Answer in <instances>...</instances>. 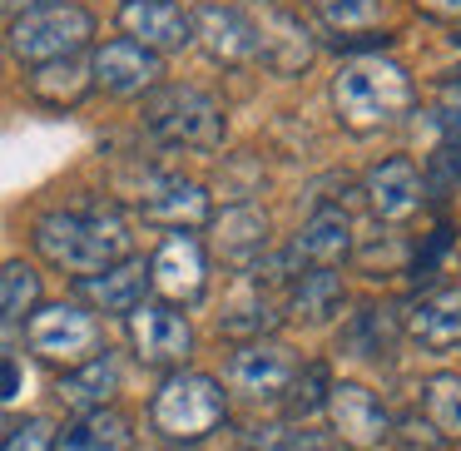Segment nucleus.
Segmentation results:
<instances>
[{
  "instance_id": "nucleus-1",
  "label": "nucleus",
  "mask_w": 461,
  "mask_h": 451,
  "mask_svg": "<svg viewBox=\"0 0 461 451\" xmlns=\"http://www.w3.org/2000/svg\"><path fill=\"white\" fill-rule=\"evenodd\" d=\"M417 90H411V75L397 60H352L338 70L332 80V110H338L342 130L352 134H372L382 124L402 120L411 110Z\"/></svg>"
},
{
  "instance_id": "nucleus-2",
  "label": "nucleus",
  "mask_w": 461,
  "mask_h": 451,
  "mask_svg": "<svg viewBox=\"0 0 461 451\" xmlns=\"http://www.w3.org/2000/svg\"><path fill=\"white\" fill-rule=\"evenodd\" d=\"M35 248L55 268L90 278V273L130 258V229L114 213H45L35 223Z\"/></svg>"
},
{
  "instance_id": "nucleus-3",
  "label": "nucleus",
  "mask_w": 461,
  "mask_h": 451,
  "mask_svg": "<svg viewBox=\"0 0 461 451\" xmlns=\"http://www.w3.org/2000/svg\"><path fill=\"white\" fill-rule=\"evenodd\" d=\"M95 35V15L85 5H70V0H45L35 11L15 15L11 25V50L31 65H50V60H70L90 45Z\"/></svg>"
},
{
  "instance_id": "nucleus-4",
  "label": "nucleus",
  "mask_w": 461,
  "mask_h": 451,
  "mask_svg": "<svg viewBox=\"0 0 461 451\" xmlns=\"http://www.w3.org/2000/svg\"><path fill=\"white\" fill-rule=\"evenodd\" d=\"M154 431L169 441H199L223 421V387L209 372H174L159 392H154Z\"/></svg>"
},
{
  "instance_id": "nucleus-5",
  "label": "nucleus",
  "mask_w": 461,
  "mask_h": 451,
  "mask_svg": "<svg viewBox=\"0 0 461 451\" xmlns=\"http://www.w3.org/2000/svg\"><path fill=\"white\" fill-rule=\"evenodd\" d=\"M144 124H149L164 144H184V149H219L223 144L219 100L203 95V90H194V85H169V90L149 95Z\"/></svg>"
},
{
  "instance_id": "nucleus-6",
  "label": "nucleus",
  "mask_w": 461,
  "mask_h": 451,
  "mask_svg": "<svg viewBox=\"0 0 461 451\" xmlns=\"http://www.w3.org/2000/svg\"><path fill=\"white\" fill-rule=\"evenodd\" d=\"M25 342H31L35 357L55 362V367H80L100 352V328L75 302H45L25 322Z\"/></svg>"
},
{
  "instance_id": "nucleus-7",
  "label": "nucleus",
  "mask_w": 461,
  "mask_h": 451,
  "mask_svg": "<svg viewBox=\"0 0 461 451\" xmlns=\"http://www.w3.org/2000/svg\"><path fill=\"white\" fill-rule=\"evenodd\" d=\"M130 342L144 367H179L194 352V328L169 302H140L130 312Z\"/></svg>"
},
{
  "instance_id": "nucleus-8",
  "label": "nucleus",
  "mask_w": 461,
  "mask_h": 451,
  "mask_svg": "<svg viewBox=\"0 0 461 451\" xmlns=\"http://www.w3.org/2000/svg\"><path fill=\"white\" fill-rule=\"evenodd\" d=\"M328 417H332V431H338L342 446H357V451H372L392 437V417L387 407L377 401V392H367L362 382H332L328 387Z\"/></svg>"
},
{
  "instance_id": "nucleus-9",
  "label": "nucleus",
  "mask_w": 461,
  "mask_h": 451,
  "mask_svg": "<svg viewBox=\"0 0 461 451\" xmlns=\"http://www.w3.org/2000/svg\"><path fill=\"white\" fill-rule=\"evenodd\" d=\"M298 367H303V362H298V352H293V347L258 338V342H243V347L233 352L229 367H223V377H229L233 392L263 401V397H283Z\"/></svg>"
},
{
  "instance_id": "nucleus-10",
  "label": "nucleus",
  "mask_w": 461,
  "mask_h": 451,
  "mask_svg": "<svg viewBox=\"0 0 461 451\" xmlns=\"http://www.w3.org/2000/svg\"><path fill=\"white\" fill-rule=\"evenodd\" d=\"M203 283H209V258L194 233H169L149 263V288L164 293V302H199Z\"/></svg>"
},
{
  "instance_id": "nucleus-11",
  "label": "nucleus",
  "mask_w": 461,
  "mask_h": 451,
  "mask_svg": "<svg viewBox=\"0 0 461 451\" xmlns=\"http://www.w3.org/2000/svg\"><path fill=\"white\" fill-rule=\"evenodd\" d=\"M90 80L100 85L104 95L130 100V95H144V90L159 85V55H149L144 45H134V41H110V45L95 50Z\"/></svg>"
},
{
  "instance_id": "nucleus-12",
  "label": "nucleus",
  "mask_w": 461,
  "mask_h": 451,
  "mask_svg": "<svg viewBox=\"0 0 461 451\" xmlns=\"http://www.w3.org/2000/svg\"><path fill=\"white\" fill-rule=\"evenodd\" d=\"M120 25H124V41L144 45L149 55L184 50V45L194 41L189 15H184L174 0H124V5H120Z\"/></svg>"
},
{
  "instance_id": "nucleus-13",
  "label": "nucleus",
  "mask_w": 461,
  "mask_h": 451,
  "mask_svg": "<svg viewBox=\"0 0 461 451\" xmlns=\"http://www.w3.org/2000/svg\"><path fill=\"white\" fill-rule=\"evenodd\" d=\"M140 213L149 223H159V229L189 233L199 223H209V194H203V184L169 174V179H154V189L140 199Z\"/></svg>"
},
{
  "instance_id": "nucleus-14",
  "label": "nucleus",
  "mask_w": 461,
  "mask_h": 451,
  "mask_svg": "<svg viewBox=\"0 0 461 451\" xmlns=\"http://www.w3.org/2000/svg\"><path fill=\"white\" fill-rule=\"evenodd\" d=\"M75 293H80L90 308L124 312V318H130V312L144 302V293H149V268H144V263L130 253V258L110 263V268L90 273V278H75Z\"/></svg>"
},
{
  "instance_id": "nucleus-15",
  "label": "nucleus",
  "mask_w": 461,
  "mask_h": 451,
  "mask_svg": "<svg viewBox=\"0 0 461 451\" xmlns=\"http://www.w3.org/2000/svg\"><path fill=\"white\" fill-rule=\"evenodd\" d=\"M189 31L203 41V50L223 65H243L258 60V25L249 21L243 11H223V5H203L199 15L189 21Z\"/></svg>"
},
{
  "instance_id": "nucleus-16",
  "label": "nucleus",
  "mask_w": 461,
  "mask_h": 451,
  "mask_svg": "<svg viewBox=\"0 0 461 451\" xmlns=\"http://www.w3.org/2000/svg\"><path fill=\"white\" fill-rule=\"evenodd\" d=\"M407 332L427 352H447L461 342V288H437L407 308Z\"/></svg>"
},
{
  "instance_id": "nucleus-17",
  "label": "nucleus",
  "mask_w": 461,
  "mask_h": 451,
  "mask_svg": "<svg viewBox=\"0 0 461 451\" xmlns=\"http://www.w3.org/2000/svg\"><path fill=\"white\" fill-rule=\"evenodd\" d=\"M352 253V219L342 209H318L308 223L298 229V239H293V263H312V268H332V263H342Z\"/></svg>"
},
{
  "instance_id": "nucleus-18",
  "label": "nucleus",
  "mask_w": 461,
  "mask_h": 451,
  "mask_svg": "<svg viewBox=\"0 0 461 451\" xmlns=\"http://www.w3.org/2000/svg\"><path fill=\"white\" fill-rule=\"evenodd\" d=\"M367 203L377 219H407L421 203V174L411 159H382L367 174Z\"/></svg>"
},
{
  "instance_id": "nucleus-19",
  "label": "nucleus",
  "mask_w": 461,
  "mask_h": 451,
  "mask_svg": "<svg viewBox=\"0 0 461 451\" xmlns=\"http://www.w3.org/2000/svg\"><path fill=\"white\" fill-rule=\"evenodd\" d=\"M268 248V213L253 209V203H233L213 219V253L239 268H249L258 253Z\"/></svg>"
},
{
  "instance_id": "nucleus-20",
  "label": "nucleus",
  "mask_w": 461,
  "mask_h": 451,
  "mask_svg": "<svg viewBox=\"0 0 461 451\" xmlns=\"http://www.w3.org/2000/svg\"><path fill=\"white\" fill-rule=\"evenodd\" d=\"M134 446V427L124 411L100 407V411H80L70 427L55 437V451H130Z\"/></svg>"
},
{
  "instance_id": "nucleus-21",
  "label": "nucleus",
  "mask_w": 461,
  "mask_h": 451,
  "mask_svg": "<svg viewBox=\"0 0 461 451\" xmlns=\"http://www.w3.org/2000/svg\"><path fill=\"white\" fill-rule=\"evenodd\" d=\"M60 401L75 411H100L104 401L120 392V362L110 357V352H95L90 362H80V367H70L60 377Z\"/></svg>"
},
{
  "instance_id": "nucleus-22",
  "label": "nucleus",
  "mask_w": 461,
  "mask_h": 451,
  "mask_svg": "<svg viewBox=\"0 0 461 451\" xmlns=\"http://www.w3.org/2000/svg\"><path fill=\"white\" fill-rule=\"evenodd\" d=\"M90 60H80V55H70V60H50L41 65V70L31 75V95L41 104H50V110H75V104L90 95Z\"/></svg>"
},
{
  "instance_id": "nucleus-23",
  "label": "nucleus",
  "mask_w": 461,
  "mask_h": 451,
  "mask_svg": "<svg viewBox=\"0 0 461 451\" xmlns=\"http://www.w3.org/2000/svg\"><path fill=\"white\" fill-rule=\"evenodd\" d=\"M288 308L293 318H308V322H322L342 308V278L328 268H312V273H298L293 278V293H288Z\"/></svg>"
},
{
  "instance_id": "nucleus-24",
  "label": "nucleus",
  "mask_w": 461,
  "mask_h": 451,
  "mask_svg": "<svg viewBox=\"0 0 461 451\" xmlns=\"http://www.w3.org/2000/svg\"><path fill=\"white\" fill-rule=\"evenodd\" d=\"M421 411L441 437H461V372H437L421 382Z\"/></svg>"
},
{
  "instance_id": "nucleus-25",
  "label": "nucleus",
  "mask_w": 461,
  "mask_h": 451,
  "mask_svg": "<svg viewBox=\"0 0 461 451\" xmlns=\"http://www.w3.org/2000/svg\"><path fill=\"white\" fill-rule=\"evenodd\" d=\"M41 302V273L31 263H0V322H21Z\"/></svg>"
},
{
  "instance_id": "nucleus-26",
  "label": "nucleus",
  "mask_w": 461,
  "mask_h": 451,
  "mask_svg": "<svg viewBox=\"0 0 461 451\" xmlns=\"http://www.w3.org/2000/svg\"><path fill=\"white\" fill-rule=\"evenodd\" d=\"M392 338H397L392 318H382V308H367L357 322H352V332H348L342 342L352 347V357H387V352H392Z\"/></svg>"
},
{
  "instance_id": "nucleus-27",
  "label": "nucleus",
  "mask_w": 461,
  "mask_h": 451,
  "mask_svg": "<svg viewBox=\"0 0 461 451\" xmlns=\"http://www.w3.org/2000/svg\"><path fill=\"white\" fill-rule=\"evenodd\" d=\"M328 367L322 362H308V367H298L293 372V382H288V417H312V411L328 401Z\"/></svg>"
},
{
  "instance_id": "nucleus-28",
  "label": "nucleus",
  "mask_w": 461,
  "mask_h": 451,
  "mask_svg": "<svg viewBox=\"0 0 461 451\" xmlns=\"http://www.w3.org/2000/svg\"><path fill=\"white\" fill-rule=\"evenodd\" d=\"M273 322H278V312L268 308V298H249V302H239V308L233 312H223L219 318V332H229V338H249V342H258L263 332L273 328Z\"/></svg>"
},
{
  "instance_id": "nucleus-29",
  "label": "nucleus",
  "mask_w": 461,
  "mask_h": 451,
  "mask_svg": "<svg viewBox=\"0 0 461 451\" xmlns=\"http://www.w3.org/2000/svg\"><path fill=\"white\" fill-rule=\"evenodd\" d=\"M322 11V21L332 25V31H367V25H377L382 21V5L377 0H312Z\"/></svg>"
},
{
  "instance_id": "nucleus-30",
  "label": "nucleus",
  "mask_w": 461,
  "mask_h": 451,
  "mask_svg": "<svg viewBox=\"0 0 461 451\" xmlns=\"http://www.w3.org/2000/svg\"><path fill=\"white\" fill-rule=\"evenodd\" d=\"M0 451H55V427L45 417H25L0 437Z\"/></svg>"
},
{
  "instance_id": "nucleus-31",
  "label": "nucleus",
  "mask_w": 461,
  "mask_h": 451,
  "mask_svg": "<svg viewBox=\"0 0 461 451\" xmlns=\"http://www.w3.org/2000/svg\"><path fill=\"white\" fill-rule=\"evenodd\" d=\"M392 437L402 441V451H447V446H451V441L441 437V431L431 427L427 417H407L397 431H392Z\"/></svg>"
},
{
  "instance_id": "nucleus-32",
  "label": "nucleus",
  "mask_w": 461,
  "mask_h": 451,
  "mask_svg": "<svg viewBox=\"0 0 461 451\" xmlns=\"http://www.w3.org/2000/svg\"><path fill=\"white\" fill-rule=\"evenodd\" d=\"M456 179H461V140L431 154V184H437V189H447V184H456Z\"/></svg>"
},
{
  "instance_id": "nucleus-33",
  "label": "nucleus",
  "mask_w": 461,
  "mask_h": 451,
  "mask_svg": "<svg viewBox=\"0 0 461 451\" xmlns=\"http://www.w3.org/2000/svg\"><path fill=\"white\" fill-rule=\"evenodd\" d=\"M288 437H293V427H253L239 451H288Z\"/></svg>"
},
{
  "instance_id": "nucleus-34",
  "label": "nucleus",
  "mask_w": 461,
  "mask_h": 451,
  "mask_svg": "<svg viewBox=\"0 0 461 451\" xmlns=\"http://www.w3.org/2000/svg\"><path fill=\"white\" fill-rule=\"evenodd\" d=\"M437 120H441V130H447L451 140H461V85H451V90L441 95V104H437Z\"/></svg>"
},
{
  "instance_id": "nucleus-35",
  "label": "nucleus",
  "mask_w": 461,
  "mask_h": 451,
  "mask_svg": "<svg viewBox=\"0 0 461 451\" xmlns=\"http://www.w3.org/2000/svg\"><path fill=\"white\" fill-rule=\"evenodd\" d=\"M21 387H25L21 362H15L11 352H0V401H15V397H21Z\"/></svg>"
},
{
  "instance_id": "nucleus-36",
  "label": "nucleus",
  "mask_w": 461,
  "mask_h": 451,
  "mask_svg": "<svg viewBox=\"0 0 461 451\" xmlns=\"http://www.w3.org/2000/svg\"><path fill=\"white\" fill-rule=\"evenodd\" d=\"M447 248H451V229H447V223H441V229L431 233L427 253H421V258H417V278H427V273L437 268V258H441V253H447Z\"/></svg>"
},
{
  "instance_id": "nucleus-37",
  "label": "nucleus",
  "mask_w": 461,
  "mask_h": 451,
  "mask_svg": "<svg viewBox=\"0 0 461 451\" xmlns=\"http://www.w3.org/2000/svg\"><path fill=\"white\" fill-rule=\"evenodd\" d=\"M417 11L437 15V21H461V0H417Z\"/></svg>"
},
{
  "instance_id": "nucleus-38",
  "label": "nucleus",
  "mask_w": 461,
  "mask_h": 451,
  "mask_svg": "<svg viewBox=\"0 0 461 451\" xmlns=\"http://www.w3.org/2000/svg\"><path fill=\"white\" fill-rule=\"evenodd\" d=\"M35 5H45V0H0V11H35Z\"/></svg>"
}]
</instances>
